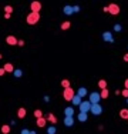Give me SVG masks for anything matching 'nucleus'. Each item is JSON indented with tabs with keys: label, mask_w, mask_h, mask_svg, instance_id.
Returning <instances> with one entry per match:
<instances>
[{
	"label": "nucleus",
	"mask_w": 128,
	"mask_h": 134,
	"mask_svg": "<svg viewBox=\"0 0 128 134\" xmlns=\"http://www.w3.org/2000/svg\"><path fill=\"white\" fill-rule=\"evenodd\" d=\"M39 20H40V13L39 11H30L27 17H26V23L29 26H34L39 23Z\"/></svg>",
	"instance_id": "obj_1"
},
{
	"label": "nucleus",
	"mask_w": 128,
	"mask_h": 134,
	"mask_svg": "<svg viewBox=\"0 0 128 134\" xmlns=\"http://www.w3.org/2000/svg\"><path fill=\"white\" fill-rule=\"evenodd\" d=\"M74 94H76V91H74L73 87H66L64 91H63V97H64L66 101H71V99L74 97Z\"/></svg>",
	"instance_id": "obj_2"
},
{
	"label": "nucleus",
	"mask_w": 128,
	"mask_h": 134,
	"mask_svg": "<svg viewBox=\"0 0 128 134\" xmlns=\"http://www.w3.org/2000/svg\"><path fill=\"white\" fill-rule=\"evenodd\" d=\"M90 111L93 113L94 116H101L102 114V106L100 104V103H94V104H91Z\"/></svg>",
	"instance_id": "obj_3"
},
{
	"label": "nucleus",
	"mask_w": 128,
	"mask_h": 134,
	"mask_svg": "<svg viewBox=\"0 0 128 134\" xmlns=\"http://www.w3.org/2000/svg\"><path fill=\"white\" fill-rule=\"evenodd\" d=\"M119 6L117 3H110V6H108V13H110L111 16H118L119 14Z\"/></svg>",
	"instance_id": "obj_4"
},
{
	"label": "nucleus",
	"mask_w": 128,
	"mask_h": 134,
	"mask_svg": "<svg viewBox=\"0 0 128 134\" xmlns=\"http://www.w3.org/2000/svg\"><path fill=\"white\" fill-rule=\"evenodd\" d=\"M80 111H84V113H90V109H91V101L90 100H85V101H81L80 106H78Z\"/></svg>",
	"instance_id": "obj_5"
},
{
	"label": "nucleus",
	"mask_w": 128,
	"mask_h": 134,
	"mask_svg": "<svg viewBox=\"0 0 128 134\" xmlns=\"http://www.w3.org/2000/svg\"><path fill=\"white\" fill-rule=\"evenodd\" d=\"M88 100L91 101V104H94V103H100V100H101V96H100V93H98V91L88 93Z\"/></svg>",
	"instance_id": "obj_6"
},
{
	"label": "nucleus",
	"mask_w": 128,
	"mask_h": 134,
	"mask_svg": "<svg viewBox=\"0 0 128 134\" xmlns=\"http://www.w3.org/2000/svg\"><path fill=\"white\" fill-rule=\"evenodd\" d=\"M102 40L107 42V43H114L115 42V39H114V36H112L111 32H104V33H102Z\"/></svg>",
	"instance_id": "obj_7"
},
{
	"label": "nucleus",
	"mask_w": 128,
	"mask_h": 134,
	"mask_svg": "<svg viewBox=\"0 0 128 134\" xmlns=\"http://www.w3.org/2000/svg\"><path fill=\"white\" fill-rule=\"evenodd\" d=\"M63 123L66 127H73L74 126V116H64Z\"/></svg>",
	"instance_id": "obj_8"
},
{
	"label": "nucleus",
	"mask_w": 128,
	"mask_h": 134,
	"mask_svg": "<svg viewBox=\"0 0 128 134\" xmlns=\"http://www.w3.org/2000/svg\"><path fill=\"white\" fill-rule=\"evenodd\" d=\"M46 123H47V118L43 117V116L36 118V126L39 127V128H44V127H46Z\"/></svg>",
	"instance_id": "obj_9"
},
{
	"label": "nucleus",
	"mask_w": 128,
	"mask_h": 134,
	"mask_svg": "<svg viewBox=\"0 0 128 134\" xmlns=\"http://www.w3.org/2000/svg\"><path fill=\"white\" fill-rule=\"evenodd\" d=\"M30 11H39V13H40V11H41V3L37 1V0L33 1V3L30 4Z\"/></svg>",
	"instance_id": "obj_10"
},
{
	"label": "nucleus",
	"mask_w": 128,
	"mask_h": 134,
	"mask_svg": "<svg viewBox=\"0 0 128 134\" xmlns=\"http://www.w3.org/2000/svg\"><path fill=\"white\" fill-rule=\"evenodd\" d=\"M77 120H78L80 123H85V121L88 120V113L80 111V113H78V116H77Z\"/></svg>",
	"instance_id": "obj_11"
},
{
	"label": "nucleus",
	"mask_w": 128,
	"mask_h": 134,
	"mask_svg": "<svg viewBox=\"0 0 128 134\" xmlns=\"http://www.w3.org/2000/svg\"><path fill=\"white\" fill-rule=\"evenodd\" d=\"M17 37H14V36H7L6 37V43H7L9 46H17Z\"/></svg>",
	"instance_id": "obj_12"
},
{
	"label": "nucleus",
	"mask_w": 128,
	"mask_h": 134,
	"mask_svg": "<svg viewBox=\"0 0 128 134\" xmlns=\"http://www.w3.org/2000/svg\"><path fill=\"white\" fill-rule=\"evenodd\" d=\"M77 94H78L81 99H85V97L88 96V90H87V87H80V89L77 90Z\"/></svg>",
	"instance_id": "obj_13"
},
{
	"label": "nucleus",
	"mask_w": 128,
	"mask_h": 134,
	"mask_svg": "<svg viewBox=\"0 0 128 134\" xmlns=\"http://www.w3.org/2000/svg\"><path fill=\"white\" fill-rule=\"evenodd\" d=\"M63 13H64L66 16H73V14H74L73 6H64V7H63Z\"/></svg>",
	"instance_id": "obj_14"
},
{
	"label": "nucleus",
	"mask_w": 128,
	"mask_h": 134,
	"mask_svg": "<svg viewBox=\"0 0 128 134\" xmlns=\"http://www.w3.org/2000/svg\"><path fill=\"white\" fill-rule=\"evenodd\" d=\"M81 101H83V99H81V97H80L77 93L74 94V97L71 99V103H73V106H80V103H81Z\"/></svg>",
	"instance_id": "obj_15"
},
{
	"label": "nucleus",
	"mask_w": 128,
	"mask_h": 134,
	"mask_svg": "<svg viewBox=\"0 0 128 134\" xmlns=\"http://www.w3.org/2000/svg\"><path fill=\"white\" fill-rule=\"evenodd\" d=\"M26 114H27V110H26L24 107H20V109L17 110V117L19 118H24Z\"/></svg>",
	"instance_id": "obj_16"
},
{
	"label": "nucleus",
	"mask_w": 128,
	"mask_h": 134,
	"mask_svg": "<svg viewBox=\"0 0 128 134\" xmlns=\"http://www.w3.org/2000/svg\"><path fill=\"white\" fill-rule=\"evenodd\" d=\"M3 68L6 70V73H13V71H14V66H13L11 63H6V64L3 66Z\"/></svg>",
	"instance_id": "obj_17"
},
{
	"label": "nucleus",
	"mask_w": 128,
	"mask_h": 134,
	"mask_svg": "<svg viewBox=\"0 0 128 134\" xmlns=\"http://www.w3.org/2000/svg\"><path fill=\"white\" fill-rule=\"evenodd\" d=\"M47 121H50L51 124H57V117L53 114V113H50V114H47Z\"/></svg>",
	"instance_id": "obj_18"
},
{
	"label": "nucleus",
	"mask_w": 128,
	"mask_h": 134,
	"mask_svg": "<svg viewBox=\"0 0 128 134\" xmlns=\"http://www.w3.org/2000/svg\"><path fill=\"white\" fill-rule=\"evenodd\" d=\"M119 117L122 120H128V109H121L119 110Z\"/></svg>",
	"instance_id": "obj_19"
},
{
	"label": "nucleus",
	"mask_w": 128,
	"mask_h": 134,
	"mask_svg": "<svg viewBox=\"0 0 128 134\" xmlns=\"http://www.w3.org/2000/svg\"><path fill=\"white\" fill-rule=\"evenodd\" d=\"M74 113H76L74 111V107H71V106L64 109V116H74Z\"/></svg>",
	"instance_id": "obj_20"
},
{
	"label": "nucleus",
	"mask_w": 128,
	"mask_h": 134,
	"mask_svg": "<svg viewBox=\"0 0 128 134\" xmlns=\"http://www.w3.org/2000/svg\"><path fill=\"white\" fill-rule=\"evenodd\" d=\"M100 96H101V99H108V96H110V91H108V89L105 87V89H101V91H100Z\"/></svg>",
	"instance_id": "obj_21"
},
{
	"label": "nucleus",
	"mask_w": 128,
	"mask_h": 134,
	"mask_svg": "<svg viewBox=\"0 0 128 134\" xmlns=\"http://www.w3.org/2000/svg\"><path fill=\"white\" fill-rule=\"evenodd\" d=\"M70 27H71V23H70L68 20H67V22H63L61 26H60V29H61V30H68Z\"/></svg>",
	"instance_id": "obj_22"
},
{
	"label": "nucleus",
	"mask_w": 128,
	"mask_h": 134,
	"mask_svg": "<svg viewBox=\"0 0 128 134\" xmlns=\"http://www.w3.org/2000/svg\"><path fill=\"white\" fill-rule=\"evenodd\" d=\"M13 76H14L16 78H20V77L23 76V70H20V68H14V71H13Z\"/></svg>",
	"instance_id": "obj_23"
},
{
	"label": "nucleus",
	"mask_w": 128,
	"mask_h": 134,
	"mask_svg": "<svg viewBox=\"0 0 128 134\" xmlns=\"http://www.w3.org/2000/svg\"><path fill=\"white\" fill-rule=\"evenodd\" d=\"M1 133H3V134H9V133H10V126L3 124V126H1Z\"/></svg>",
	"instance_id": "obj_24"
},
{
	"label": "nucleus",
	"mask_w": 128,
	"mask_h": 134,
	"mask_svg": "<svg viewBox=\"0 0 128 134\" xmlns=\"http://www.w3.org/2000/svg\"><path fill=\"white\" fill-rule=\"evenodd\" d=\"M56 131H57V128H56L54 124H51V126L47 128V134H56Z\"/></svg>",
	"instance_id": "obj_25"
},
{
	"label": "nucleus",
	"mask_w": 128,
	"mask_h": 134,
	"mask_svg": "<svg viewBox=\"0 0 128 134\" xmlns=\"http://www.w3.org/2000/svg\"><path fill=\"white\" fill-rule=\"evenodd\" d=\"M61 87H63V89L70 87V80H67V78H63V80H61Z\"/></svg>",
	"instance_id": "obj_26"
},
{
	"label": "nucleus",
	"mask_w": 128,
	"mask_h": 134,
	"mask_svg": "<svg viewBox=\"0 0 128 134\" xmlns=\"http://www.w3.org/2000/svg\"><path fill=\"white\" fill-rule=\"evenodd\" d=\"M98 87H100V89H105V87H107V81H105L104 78L98 80Z\"/></svg>",
	"instance_id": "obj_27"
},
{
	"label": "nucleus",
	"mask_w": 128,
	"mask_h": 134,
	"mask_svg": "<svg viewBox=\"0 0 128 134\" xmlns=\"http://www.w3.org/2000/svg\"><path fill=\"white\" fill-rule=\"evenodd\" d=\"M4 13H13V6H10V4H7V6H4Z\"/></svg>",
	"instance_id": "obj_28"
},
{
	"label": "nucleus",
	"mask_w": 128,
	"mask_h": 134,
	"mask_svg": "<svg viewBox=\"0 0 128 134\" xmlns=\"http://www.w3.org/2000/svg\"><path fill=\"white\" fill-rule=\"evenodd\" d=\"M121 30H122V26H121V24H118V23H117V24H114V32L119 33Z\"/></svg>",
	"instance_id": "obj_29"
},
{
	"label": "nucleus",
	"mask_w": 128,
	"mask_h": 134,
	"mask_svg": "<svg viewBox=\"0 0 128 134\" xmlns=\"http://www.w3.org/2000/svg\"><path fill=\"white\" fill-rule=\"evenodd\" d=\"M41 116H43V111H41V110H39V109L34 110V117H36V118H37V117H41Z\"/></svg>",
	"instance_id": "obj_30"
},
{
	"label": "nucleus",
	"mask_w": 128,
	"mask_h": 134,
	"mask_svg": "<svg viewBox=\"0 0 128 134\" xmlns=\"http://www.w3.org/2000/svg\"><path fill=\"white\" fill-rule=\"evenodd\" d=\"M121 96H122V97H125V99H127V97H128V89H124V90H122V91H121Z\"/></svg>",
	"instance_id": "obj_31"
},
{
	"label": "nucleus",
	"mask_w": 128,
	"mask_h": 134,
	"mask_svg": "<svg viewBox=\"0 0 128 134\" xmlns=\"http://www.w3.org/2000/svg\"><path fill=\"white\" fill-rule=\"evenodd\" d=\"M73 10H74V13H78L80 11V6H73Z\"/></svg>",
	"instance_id": "obj_32"
},
{
	"label": "nucleus",
	"mask_w": 128,
	"mask_h": 134,
	"mask_svg": "<svg viewBox=\"0 0 128 134\" xmlns=\"http://www.w3.org/2000/svg\"><path fill=\"white\" fill-rule=\"evenodd\" d=\"M4 74H6V70L1 67V68H0V77H1V76H4Z\"/></svg>",
	"instance_id": "obj_33"
},
{
	"label": "nucleus",
	"mask_w": 128,
	"mask_h": 134,
	"mask_svg": "<svg viewBox=\"0 0 128 134\" xmlns=\"http://www.w3.org/2000/svg\"><path fill=\"white\" fill-rule=\"evenodd\" d=\"M17 44H19V46H24V40H19Z\"/></svg>",
	"instance_id": "obj_34"
},
{
	"label": "nucleus",
	"mask_w": 128,
	"mask_h": 134,
	"mask_svg": "<svg viewBox=\"0 0 128 134\" xmlns=\"http://www.w3.org/2000/svg\"><path fill=\"white\" fill-rule=\"evenodd\" d=\"M10 17H11L10 13H4V19H10Z\"/></svg>",
	"instance_id": "obj_35"
},
{
	"label": "nucleus",
	"mask_w": 128,
	"mask_h": 134,
	"mask_svg": "<svg viewBox=\"0 0 128 134\" xmlns=\"http://www.w3.org/2000/svg\"><path fill=\"white\" fill-rule=\"evenodd\" d=\"M29 133H30V130H26V128L21 130V134H29Z\"/></svg>",
	"instance_id": "obj_36"
},
{
	"label": "nucleus",
	"mask_w": 128,
	"mask_h": 134,
	"mask_svg": "<svg viewBox=\"0 0 128 134\" xmlns=\"http://www.w3.org/2000/svg\"><path fill=\"white\" fill-rule=\"evenodd\" d=\"M124 87L128 89V78H125V81H124Z\"/></svg>",
	"instance_id": "obj_37"
},
{
	"label": "nucleus",
	"mask_w": 128,
	"mask_h": 134,
	"mask_svg": "<svg viewBox=\"0 0 128 134\" xmlns=\"http://www.w3.org/2000/svg\"><path fill=\"white\" fill-rule=\"evenodd\" d=\"M44 101L49 103V101H50V97H49V96H44Z\"/></svg>",
	"instance_id": "obj_38"
},
{
	"label": "nucleus",
	"mask_w": 128,
	"mask_h": 134,
	"mask_svg": "<svg viewBox=\"0 0 128 134\" xmlns=\"http://www.w3.org/2000/svg\"><path fill=\"white\" fill-rule=\"evenodd\" d=\"M102 10H104V13H108V6H105V7L102 9Z\"/></svg>",
	"instance_id": "obj_39"
},
{
	"label": "nucleus",
	"mask_w": 128,
	"mask_h": 134,
	"mask_svg": "<svg viewBox=\"0 0 128 134\" xmlns=\"http://www.w3.org/2000/svg\"><path fill=\"white\" fill-rule=\"evenodd\" d=\"M124 61H127V63H128V53L124 56Z\"/></svg>",
	"instance_id": "obj_40"
},
{
	"label": "nucleus",
	"mask_w": 128,
	"mask_h": 134,
	"mask_svg": "<svg viewBox=\"0 0 128 134\" xmlns=\"http://www.w3.org/2000/svg\"><path fill=\"white\" fill-rule=\"evenodd\" d=\"M115 96H121V91L119 90H115Z\"/></svg>",
	"instance_id": "obj_41"
},
{
	"label": "nucleus",
	"mask_w": 128,
	"mask_h": 134,
	"mask_svg": "<svg viewBox=\"0 0 128 134\" xmlns=\"http://www.w3.org/2000/svg\"><path fill=\"white\" fill-rule=\"evenodd\" d=\"M127 104H128V97H127Z\"/></svg>",
	"instance_id": "obj_42"
}]
</instances>
